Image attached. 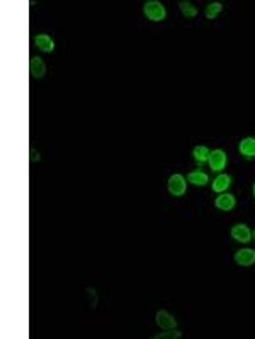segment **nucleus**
I'll use <instances>...</instances> for the list:
<instances>
[{
    "label": "nucleus",
    "instance_id": "f257e3e1",
    "mask_svg": "<svg viewBox=\"0 0 255 339\" xmlns=\"http://www.w3.org/2000/svg\"><path fill=\"white\" fill-rule=\"evenodd\" d=\"M143 12L152 22H160L167 17V10H165L163 3L159 2V0H148V2H145Z\"/></svg>",
    "mask_w": 255,
    "mask_h": 339
},
{
    "label": "nucleus",
    "instance_id": "f03ea898",
    "mask_svg": "<svg viewBox=\"0 0 255 339\" xmlns=\"http://www.w3.org/2000/svg\"><path fill=\"white\" fill-rule=\"evenodd\" d=\"M167 188L174 197H184V195H186V190H187L186 178H184L182 175H179V173L170 175L168 176V182H167Z\"/></svg>",
    "mask_w": 255,
    "mask_h": 339
},
{
    "label": "nucleus",
    "instance_id": "7ed1b4c3",
    "mask_svg": "<svg viewBox=\"0 0 255 339\" xmlns=\"http://www.w3.org/2000/svg\"><path fill=\"white\" fill-rule=\"evenodd\" d=\"M226 153L223 151V149H215V151L209 153V168L213 170V171H221V170L226 168Z\"/></svg>",
    "mask_w": 255,
    "mask_h": 339
},
{
    "label": "nucleus",
    "instance_id": "20e7f679",
    "mask_svg": "<svg viewBox=\"0 0 255 339\" xmlns=\"http://www.w3.org/2000/svg\"><path fill=\"white\" fill-rule=\"evenodd\" d=\"M231 237L238 243H249L252 239V231H250L249 226L245 224H237L231 227Z\"/></svg>",
    "mask_w": 255,
    "mask_h": 339
},
{
    "label": "nucleus",
    "instance_id": "39448f33",
    "mask_svg": "<svg viewBox=\"0 0 255 339\" xmlns=\"http://www.w3.org/2000/svg\"><path fill=\"white\" fill-rule=\"evenodd\" d=\"M155 321L162 329H175L177 327V321L172 314H168L167 311H159L155 315Z\"/></svg>",
    "mask_w": 255,
    "mask_h": 339
},
{
    "label": "nucleus",
    "instance_id": "423d86ee",
    "mask_svg": "<svg viewBox=\"0 0 255 339\" xmlns=\"http://www.w3.org/2000/svg\"><path fill=\"white\" fill-rule=\"evenodd\" d=\"M235 261L240 266H252L255 263V251L247 248V250H240L235 253Z\"/></svg>",
    "mask_w": 255,
    "mask_h": 339
},
{
    "label": "nucleus",
    "instance_id": "0eeeda50",
    "mask_svg": "<svg viewBox=\"0 0 255 339\" xmlns=\"http://www.w3.org/2000/svg\"><path fill=\"white\" fill-rule=\"evenodd\" d=\"M29 71H31V77L43 78L44 75H46V65H44V61L41 58L32 56V58L29 59Z\"/></svg>",
    "mask_w": 255,
    "mask_h": 339
},
{
    "label": "nucleus",
    "instance_id": "6e6552de",
    "mask_svg": "<svg viewBox=\"0 0 255 339\" xmlns=\"http://www.w3.org/2000/svg\"><path fill=\"white\" fill-rule=\"evenodd\" d=\"M235 203H237V200H235V197L231 194H221L215 200V205L218 207L220 210H224V212H230L235 207Z\"/></svg>",
    "mask_w": 255,
    "mask_h": 339
},
{
    "label": "nucleus",
    "instance_id": "1a4fd4ad",
    "mask_svg": "<svg viewBox=\"0 0 255 339\" xmlns=\"http://www.w3.org/2000/svg\"><path fill=\"white\" fill-rule=\"evenodd\" d=\"M231 185V176L230 175H224V173H221L215 178V182H213V192H216V194H223L224 190H228V187Z\"/></svg>",
    "mask_w": 255,
    "mask_h": 339
},
{
    "label": "nucleus",
    "instance_id": "9d476101",
    "mask_svg": "<svg viewBox=\"0 0 255 339\" xmlns=\"http://www.w3.org/2000/svg\"><path fill=\"white\" fill-rule=\"evenodd\" d=\"M36 46L44 53H53L55 50V43L48 34H37L36 36Z\"/></svg>",
    "mask_w": 255,
    "mask_h": 339
},
{
    "label": "nucleus",
    "instance_id": "9b49d317",
    "mask_svg": "<svg viewBox=\"0 0 255 339\" xmlns=\"http://www.w3.org/2000/svg\"><path fill=\"white\" fill-rule=\"evenodd\" d=\"M240 153L247 158H254L255 156V138H245L240 141L238 146Z\"/></svg>",
    "mask_w": 255,
    "mask_h": 339
},
{
    "label": "nucleus",
    "instance_id": "f8f14e48",
    "mask_svg": "<svg viewBox=\"0 0 255 339\" xmlns=\"http://www.w3.org/2000/svg\"><path fill=\"white\" fill-rule=\"evenodd\" d=\"M187 180H189V183H192V185H196V187H204L206 183L209 182V176L206 175L204 171L197 170V171H191L189 175H187Z\"/></svg>",
    "mask_w": 255,
    "mask_h": 339
},
{
    "label": "nucleus",
    "instance_id": "ddd939ff",
    "mask_svg": "<svg viewBox=\"0 0 255 339\" xmlns=\"http://www.w3.org/2000/svg\"><path fill=\"white\" fill-rule=\"evenodd\" d=\"M209 153L211 151L208 149V146H196L192 151V156H194V160H196V163L199 165V167H202V165L209 160Z\"/></svg>",
    "mask_w": 255,
    "mask_h": 339
},
{
    "label": "nucleus",
    "instance_id": "4468645a",
    "mask_svg": "<svg viewBox=\"0 0 255 339\" xmlns=\"http://www.w3.org/2000/svg\"><path fill=\"white\" fill-rule=\"evenodd\" d=\"M179 9H181V12L186 17H196L197 16V9L194 7V3L187 2V0H182V2H179Z\"/></svg>",
    "mask_w": 255,
    "mask_h": 339
},
{
    "label": "nucleus",
    "instance_id": "2eb2a0df",
    "mask_svg": "<svg viewBox=\"0 0 255 339\" xmlns=\"http://www.w3.org/2000/svg\"><path fill=\"white\" fill-rule=\"evenodd\" d=\"M221 10H223V5H221L220 2H211L208 7H206L204 16L208 17V19H215V17H218V16H220Z\"/></svg>",
    "mask_w": 255,
    "mask_h": 339
},
{
    "label": "nucleus",
    "instance_id": "dca6fc26",
    "mask_svg": "<svg viewBox=\"0 0 255 339\" xmlns=\"http://www.w3.org/2000/svg\"><path fill=\"white\" fill-rule=\"evenodd\" d=\"M181 338H182V333H179L175 329H165V333L153 336V339H181Z\"/></svg>",
    "mask_w": 255,
    "mask_h": 339
},
{
    "label": "nucleus",
    "instance_id": "f3484780",
    "mask_svg": "<svg viewBox=\"0 0 255 339\" xmlns=\"http://www.w3.org/2000/svg\"><path fill=\"white\" fill-rule=\"evenodd\" d=\"M31 160H32V161H39V160H41L39 153H36L34 149H31Z\"/></svg>",
    "mask_w": 255,
    "mask_h": 339
},
{
    "label": "nucleus",
    "instance_id": "a211bd4d",
    "mask_svg": "<svg viewBox=\"0 0 255 339\" xmlns=\"http://www.w3.org/2000/svg\"><path fill=\"white\" fill-rule=\"evenodd\" d=\"M254 197H255V183H254Z\"/></svg>",
    "mask_w": 255,
    "mask_h": 339
},
{
    "label": "nucleus",
    "instance_id": "6ab92c4d",
    "mask_svg": "<svg viewBox=\"0 0 255 339\" xmlns=\"http://www.w3.org/2000/svg\"><path fill=\"white\" fill-rule=\"evenodd\" d=\"M254 237H255V231H254Z\"/></svg>",
    "mask_w": 255,
    "mask_h": 339
}]
</instances>
